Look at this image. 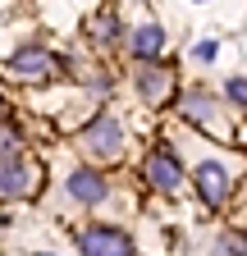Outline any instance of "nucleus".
<instances>
[{
    "label": "nucleus",
    "instance_id": "nucleus-1",
    "mask_svg": "<svg viewBox=\"0 0 247 256\" xmlns=\"http://www.w3.org/2000/svg\"><path fill=\"white\" fill-rule=\"evenodd\" d=\"M82 146L92 151V156H101V160H119V151H124V128H119V119L114 114H92V124L82 128Z\"/></svg>",
    "mask_w": 247,
    "mask_h": 256
},
{
    "label": "nucleus",
    "instance_id": "nucleus-2",
    "mask_svg": "<svg viewBox=\"0 0 247 256\" xmlns=\"http://www.w3.org/2000/svg\"><path fill=\"white\" fill-rule=\"evenodd\" d=\"M78 252L82 256H133V238L114 224H92V229L78 234Z\"/></svg>",
    "mask_w": 247,
    "mask_h": 256
},
{
    "label": "nucleus",
    "instance_id": "nucleus-3",
    "mask_svg": "<svg viewBox=\"0 0 247 256\" xmlns=\"http://www.w3.org/2000/svg\"><path fill=\"white\" fill-rule=\"evenodd\" d=\"M10 74L23 78V82H50L55 78V55L42 50V46H18L14 60H10Z\"/></svg>",
    "mask_w": 247,
    "mask_h": 256
},
{
    "label": "nucleus",
    "instance_id": "nucleus-4",
    "mask_svg": "<svg viewBox=\"0 0 247 256\" xmlns=\"http://www.w3.org/2000/svg\"><path fill=\"white\" fill-rule=\"evenodd\" d=\"M42 188V165H28V160H0V197H28V192Z\"/></svg>",
    "mask_w": 247,
    "mask_h": 256
},
{
    "label": "nucleus",
    "instance_id": "nucleus-5",
    "mask_svg": "<svg viewBox=\"0 0 247 256\" xmlns=\"http://www.w3.org/2000/svg\"><path fill=\"white\" fill-rule=\"evenodd\" d=\"M142 178L151 183V188H160V192H178L183 188V165L174 160V151H151L146 156V165H142Z\"/></svg>",
    "mask_w": 247,
    "mask_h": 256
},
{
    "label": "nucleus",
    "instance_id": "nucleus-6",
    "mask_svg": "<svg viewBox=\"0 0 247 256\" xmlns=\"http://www.w3.org/2000/svg\"><path fill=\"white\" fill-rule=\"evenodd\" d=\"M178 114L192 119V124H202L206 133H224V124L215 119L220 110H215V101H210L206 92H183V96H178Z\"/></svg>",
    "mask_w": 247,
    "mask_h": 256
},
{
    "label": "nucleus",
    "instance_id": "nucleus-7",
    "mask_svg": "<svg viewBox=\"0 0 247 256\" xmlns=\"http://www.w3.org/2000/svg\"><path fill=\"white\" fill-rule=\"evenodd\" d=\"M197 192H202V202H206L210 210H220V206L229 202V174L215 165V160H206V165L197 170Z\"/></svg>",
    "mask_w": 247,
    "mask_h": 256
},
{
    "label": "nucleus",
    "instance_id": "nucleus-8",
    "mask_svg": "<svg viewBox=\"0 0 247 256\" xmlns=\"http://www.w3.org/2000/svg\"><path fill=\"white\" fill-rule=\"evenodd\" d=\"M106 192H110V183H106L96 170H74V174H69V197H74V202H82V206L106 202Z\"/></svg>",
    "mask_w": 247,
    "mask_h": 256
},
{
    "label": "nucleus",
    "instance_id": "nucleus-9",
    "mask_svg": "<svg viewBox=\"0 0 247 256\" xmlns=\"http://www.w3.org/2000/svg\"><path fill=\"white\" fill-rule=\"evenodd\" d=\"M170 82L174 78H170V69H160V64H142V74H138V92L146 96V106H160Z\"/></svg>",
    "mask_w": 247,
    "mask_h": 256
},
{
    "label": "nucleus",
    "instance_id": "nucleus-10",
    "mask_svg": "<svg viewBox=\"0 0 247 256\" xmlns=\"http://www.w3.org/2000/svg\"><path fill=\"white\" fill-rule=\"evenodd\" d=\"M160 46H165L160 23H142V28L133 32V55H138V60H156V55H160Z\"/></svg>",
    "mask_w": 247,
    "mask_h": 256
},
{
    "label": "nucleus",
    "instance_id": "nucleus-11",
    "mask_svg": "<svg viewBox=\"0 0 247 256\" xmlns=\"http://www.w3.org/2000/svg\"><path fill=\"white\" fill-rule=\"evenodd\" d=\"M87 37H92V42H114V37H119V18H114L110 10L92 14V18H87Z\"/></svg>",
    "mask_w": 247,
    "mask_h": 256
},
{
    "label": "nucleus",
    "instance_id": "nucleus-12",
    "mask_svg": "<svg viewBox=\"0 0 247 256\" xmlns=\"http://www.w3.org/2000/svg\"><path fill=\"white\" fill-rule=\"evenodd\" d=\"M14 156H18V133L5 128V133H0V160H14Z\"/></svg>",
    "mask_w": 247,
    "mask_h": 256
},
{
    "label": "nucleus",
    "instance_id": "nucleus-13",
    "mask_svg": "<svg viewBox=\"0 0 247 256\" xmlns=\"http://www.w3.org/2000/svg\"><path fill=\"white\" fill-rule=\"evenodd\" d=\"M224 92H229L234 101H238V106L247 110V78H229V82H224Z\"/></svg>",
    "mask_w": 247,
    "mask_h": 256
},
{
    "label": "nucleus",
    "instance_id": "nucleus-14",
    "mask_svg": "<svg viewBox=\"0 0 247 256\" xmlns=\"http://www.w3.org/2000/svg\"><path fill=\"white\" fill-rule=\"evenodd\" d=\"M197 60L210 64V60H215V42H202V46H197Z\"/></svg>",
    "mask_w": 247,
    "mask_h": 256
},
{
    "label": "nucleus",
    "instance_id": "nucleus-15",
    "mask_svg": "<svg viewBox=\"0 0 247 256\" xmlns=\"http://www.w3.org/2000/svg\"><path fill=\"white\" fill-rule=\"evenodd\" d=\"M224 247H229L234 256H247V242H242V238H224Z\"/></svg>",
    "mask_w": 247,
    "mask_h": 256
}]
</instances>
